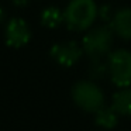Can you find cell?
<instances>
[{"mask_svg":"<svg viewBox=\"0 0 131 131\" xmlns=\"http://www.w3.org/2000/svg\"><path fill=\"white\" fill-rule=\"evenodd\" d=\"M99 17V7L94 0H71L63 10L66 28L75 32L90 30Z\"/></svg>","mask_w":131,"mask_h":131,"instance_id":"cell-1","label":"cell"},{"mask_svg":"<svg viewBox=\"0 0 131 131\" xmlns=\"http://www.w3.org/2000/svg\"><path fill=\"white\" fill-rule=\"evenodd\" d=\"M113 32L120 37L121 40L130 41L131 40V7H121L116 10L108 21Z\"/></svg>","mask_w":131,"mask_h":131,"instance_id":"cell-7","label":"cell"},{"mask_svg":"<svg viewBox=\"0 0 131 131\" xmlns=\"http://www.w3.org/2000/svg\"><path fill=\"white\" fill-rule=\"evenodd\" d=\"M89 75L92 79H100V78L108 75V68H107V59H97V61H90L89 66Z\"/></svg>","mask_w":131,"mask_h":131,"instance_id":"cell-11","label":"cell"},{"mask_svg":"<svg viewBox=\"0 0 131 131\" xmlns=\"http://www.w3.org/2000/svg\"><path fill=\"white\" fill-rule=\"evenodd\" d=\"M118 114L113 110L111 106H103L94 113V123L97 127L104 130H113L118 124Z\"/></svg>","mask_w":131,"mask_h":131,"instance_id":"cell-9","label":"cell"},{"mask_svg":"<svg viewBox=\"0 0 131 131\" xmlns=\"http://www.w3.org/2000/svg\"><path fill=\"white\" fill-rule=\"evenodd\" d=\"M107 68L111 82L118 88L131 85V51L124 48L111 51L108 54Z\"/></svg>","mask_w":131,"mask_h":131,"instance_id":"cell-4","label":"cell"},{"mask_svg":"<svg viewBox=\"0 0 131 131\" xmlns=\"http://www.w3.org/2000/svg\"><path fill=\"white\" fill-rule=\"evenodd\" d=\"M114 40V32L108 24L96 26L88 30L82 40L83 52L90 58V61H97L107 58L111 52Z\"/></svg>","mask_w":131,"mask_h":131,"instance_id":"cell-2","label":"cell"},{"mask_svg":"<svg viewBox=\"0 0 131 131\" xmlns=\"http://www.w3.org/2000/svg\"><path fill=\"white\" fill-rule=\"evenodd\" d=\"M63 23V12L58 7H47L41 13V24L47 28H58Z\"/></svg>","mask_w":131,"mask_h":131,"instance_id":"cell-10","label":"cell"},{"mask_svg":"<svg viewBox=\"0 0 131 131\" xmlns=\"http://www.w3.org/2000/svg\"><path fill=\"white\" fill-rule=\"evenodd\" d=\"M111 107L118 116H131V86L120 88L111 97Z\"/></svg>","mask_w":131,"mask_h":131,"instance_id":"cell-8","label":"cell"},{"mask_svg":"<svg viewBox=\"0 0 131 131\" xmlns=\"http://www.w3.org/2000/svg\"><path fill=\"white\" fill-rule=\"evenodd\" d=\"M85 54L83 52L82 45L76 42V41H63V42H58L52 45L49 55L57 63L65 68H71L73 66L80 57Z\"/></svg>","mask_w":131,"mask_h":131,"instance_id":"cell-5","label":"cell"},{"mask_svg":"<svg viewBox=\"0 0 131 131\" xmlns=\"http://www.w3.org/2000/svg\"><path fill=\"white\" fill-rule=\"evenodd\" d=\"M3 18H4V12H3V9H2V6H0V23L3 21Z\"/></svg>","mask_w":131,"mask_h":131,"instance_id":"cell-13","label":"cell"},{"mask_svg":"<svg viewBox=\"0 0 131 131\" xmlns=\"http://www.w3.org/2000/svg\"><path fill=\"white\" fill-rule=\"evenodd\" d=\"M73 103L86 113H96L104 106V93L93 80H79L71 90Z\"/></svg>","mask_w":131,"mask_h":131,"instance_id":"cell-3","label":"cell"},{"mask_svg":"<svg viewBox=\"0 0 131 131\" xmlns=\"http://www.w3.org/2000/svg\"><path fill=\"white\" fill-rule=\"evenodd\" d=\"M6 44L13 48H20L30 42L31 40V28L24 18L14 17L7 23L4 32Z\"/></svg>","mask_w":131,"mask_h":131,"instance_id":"cell-6","label":"cell"},{"mask_svg":"<svg viewBox=\"0 0 131 131\" xmlns=\"http://www.w3.org/2000/svg\"><path fill=\"white\" fill-rule=\"evenodd\" d=\"M13 3L16 4V6H26L27 3H28V0H13Z\"/></svg>","mask_w":131,"mask_h":131,"instance_id":"cell-12","label":"cell"}]
</instances>
